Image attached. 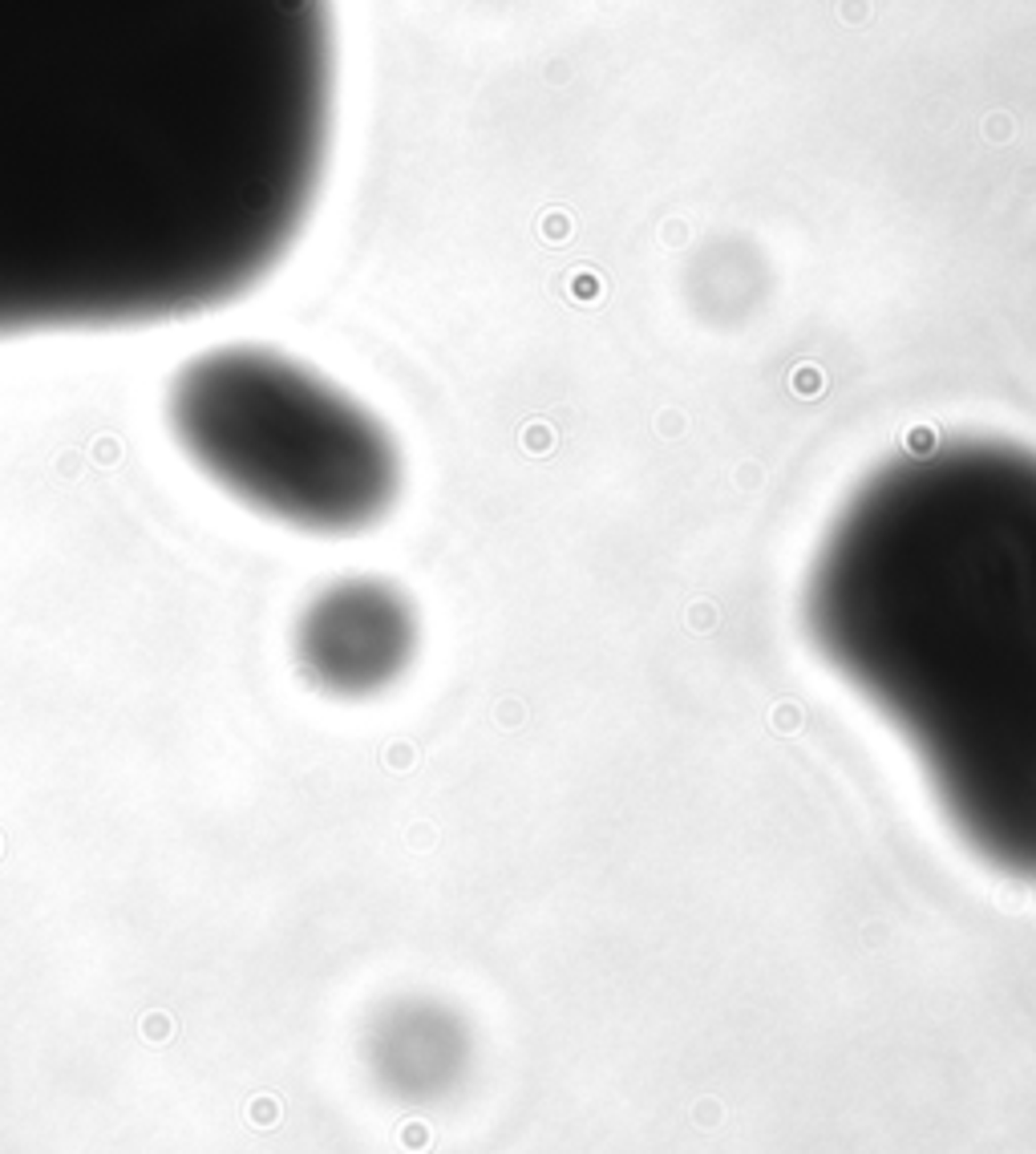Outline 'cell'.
Listing matches in <instances>:
<instances>
[{
  "instance_id": "cell-1",
  "label": "cell",
  "mask_w": 1036,
  "mask_h": 1154,
  "mask_svg": "<svg viewBox=\"0 0 1036 1154\" xmlns=\"http://www.w3.org/2000/svg\"><path fill=\"white\" fill-rule=\"evenodd\" d=\"M333 122V0H0V341L251 296Z\"/></svg>"
},
{
  "instance_id": "cell-2",
  "label": "cell",
  "mask_w": 1036,
  "mask_h": 1154,
  "mask_svg": "<svg viewBox=\"0 0 1036 1154\" xmlns=\"http://www.w3.org/2000/svg\"><path fill=\"white\" fill-rule=\"evenodd\" d=\"M806 628L967 851L1036 883V449L943 438L870 470L810 564Z\"/></svg>"
},
{
  "instance_id": "cell-3",
  "label": "cell",
  "mask_w": 1036,
  "mask_h": 1154,
  "mask_svg": "<svg viewBox=\"0 0 1036 1154\" xmlns=\"http://www.w3.org/2000/svg\"><path fill=\"white\" fill-rule=\"evenodd\" d=\"M162 422L223 499L308 539L365 535L405 490L385 417L275 344L231 341L186 357L167 381Z\"/></svg>"
},
{
  "instance_id": "cell-4",
  "label": "cell",
  "mask_w": 1036,
  "mask_h": 1154,
  "mask_svg": "<svg viewBox=\"0 0 1036 1154\" xmlns=\"http://www.w3.org/2000/svg\"><path fill=\"white\" fill-rule=\"evenodd\" d=\"M417 648V604L385 575H336L320 583L292 620V664L300 680L333 701L389 693L413 669Z\"/></svg>"
}]
</instances>
